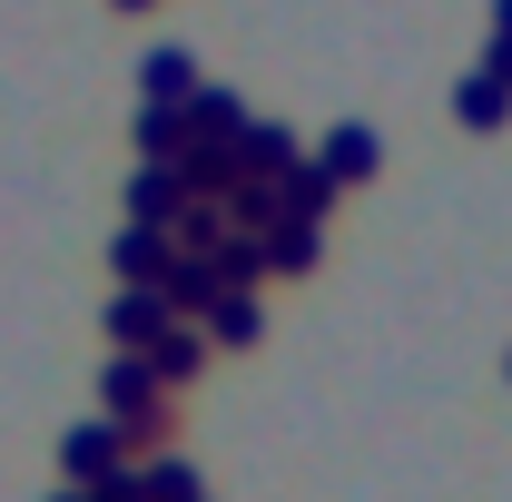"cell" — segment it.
<instances>
[{"mask_svg": "<svg viewBox=\"0 0 512 502\" xmlns=\"http://www.w3.org/2000/svg\"><path fill=\"white\" fill-rule=\"evenodd\" d=\"M503 20H512V0H503Z\"/></svg>", "mask_w": 512, "mask_h": 502, "instance_id": "cell-1", "label": "cell"}]
</instances>
